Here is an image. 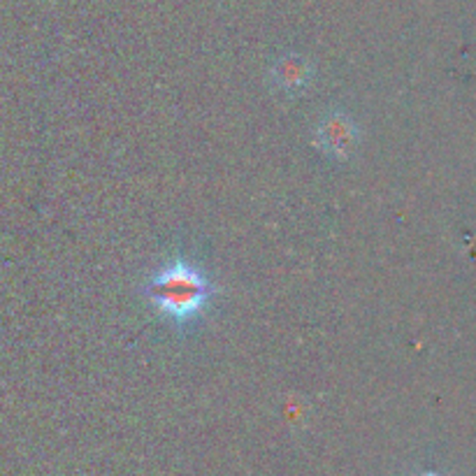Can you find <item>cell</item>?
<instances>
[{"label": "cell", "mask_w": 476, "mask_h": 476, "mask_svg": "<svg viewBox=\"0 0 476 476\" xmlns=\"http://www.w3.org/2000/svg\"><path fill=\"white\" fill-rule=\"evenodd\" d=\"M316 144L333 159H347L356 144V129L344 114H333L318 126Z\"/></svg>", "instance_id": "2"}, {"label": "cell", "mask_w": 476, "mask_h": 476, "mask_svg": "<svg viewBox=\"0 0 476 476\" xmlns=\"http://www.w3.org/2000/svg\"><path fill=\"white\" fill-rule=\"evenodd\" d=\"M212 293L214 286L210 279L186 261H174L172 265L159 272L147 286V295L154 307L180 323L198 316L210 303Z\"/></svg>", "instance_id": "1"}, {"label": "cell", "mask_w": 476, "mask_h": 476, "mask_svg": "<svg viewBox=\"0 0 476 476\" xmlns=\"http://www.w3.org/2000/svg\"><path fill=\"white\" fill-rule=\"evenodd\" d=\"M307 78H309V67L305 66V61H300V58L295 57L284 58V61L277 66V70H274V79H277L279 87L286 88V91L300 88L305 82H307Z\"/></svg>", "instance_id": "3"}]
</instances>
